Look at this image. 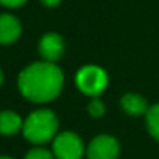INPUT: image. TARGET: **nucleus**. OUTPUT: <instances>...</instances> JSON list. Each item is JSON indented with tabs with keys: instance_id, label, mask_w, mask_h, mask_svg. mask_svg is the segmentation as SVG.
Wrapping results in <instances>:
<instances>
[{
	"instance_id": "nucleus-1",
	"label": "nucleus",
	"mask_w": 159,
	"mask_h": 159,
	"mask_svg": "<svg viewBox=\"0 0 159 159\" xmlns=\"http://www.w3.org/2000/svg\"><path fill=\"white\" fill-rule=\"evenodd\" d=\"M64 86L62 70L48 61H38L20 70L17 88L20 94L34 103H47L55 100Z\"/></svg>"
},
{
	"instance_id": "nucleus-2",
	"label": "nucleus",
	"mask_w": 159,
	"mask_h": 159,
	"mask_svg": "<svg viewBox=\"0 0 159 159\" xmlns=\"http://www.w3.org/2000/svg\"><path fill=\"white\" fill-rule=\"evenodd\" d=\"M58 128H59V122L53 111L38 109L24 120L22 133L28 142L41 145L55 139L58 134Z\"/></svg>"
},
{
	"instance_id": "nucleus-3",
	"label": "nucleus",
	"mask_w": 159,
	"mask_h": 159,
	"mask_svg": "<svg viewBox=\"0 0 159 159\" xmlns=\"http://www.w3.org/2000/svg\"><path fill=\"white\" fill-rule=\"evenodd\" d=\"M75 81L83 94L89 97H98L108 86V75L98 66H84L78 70Z\"/></svg>"
},
{
	"instance_id": "nucleus-4",
	"label": "nucleus",
	"mask_w": 159,
	"mask_h": 159,
	"mask_svg": "<svg viewBox=\"0 0 159 159\" xmlns=\"http://www.w3.org/2000/svg\"><path fill=\"white\" fill-rule=\"evenodd\" d=\"M52 153L56 159H83L84 143L81 137L72 131L58 133L53 139Z\"/></svg>"
},
{
	"instance_id": "nucleus-5",
	"label": "nucleus",
	"mask_w": 159,
	"mask_h": 159,
	"mask_svg": "<svg viewBox=\"0 0 159 159\" xmlns=\"http://www.w3.org/2000/svg\"><path fill=\"white\" fill-rule=\"evenodd\" d=\"M120 153L119 142L108 134L97 136L88 145V159H117Z\"/></svg>"
},
{
	"instance_id": "nucleus-6",
	"label": "nucleus",
	"mask_w": 159,
	"mask_h": 159,
	"mask_svg": "<svg viewBox=\"0 0 159 159\" xmlns=\"http://www.w3.org/2000/svg\"><path fill=\"white\" fill-rule=\"evenodd\" d=\"M38 50L44 61L56 62L64 53V39L58 33H45L39 39Z\"/></svg>"
},
{
	"instance_id": "nucleus-7",
	"label": "nucleus",
	"mask_w": 159,
	"mask_h": 159,
	"mask_svg": "<svg viewBox=\"0 0 159 159\" xmlns=\"http://www.w3.org/2000/svg\"><path fill=\"white\" fill-rule=\"evenodd\" d=\"M20 34H22V24L16 16L10 13L0 14V44L2 45L14 44L20 38Z\"/></svg>"
},
{
	"instance_id": "nucleus-8",
	"label": "nucleus",
	"mask_w": 159,
	"mask_h": 159,
	"mask_svg": "<svg viewBox=\"0 0 159 159\" xmlns=\"http://www.w3.org/2000/svg\"><path fill=\"white\" fill-rule=\"evenodd\" d=\"M24 120L22 117L10 109L0 111V134L2 136H14L22 131Z\"/></svg>"
},
{
	"instance_id": "nucleus-9",
	"label": "nucleus",
	"mask_w": 159,
	"mask_h": 159,
	"mask_svg": "<svg viewBox=\"0 0 159 159\" xmlns=\"http://www.w3.org/2000/svg\"><path fill=\"white\" fill-rule=\"evenodd\" d=\"M120 106L122 109L129 114V116H140V114H147L148 111V103L147 100L139 95V94H125L120 100Z\"/></svg>"
},
{
	"instance_id": "nucleus-10",
	"label": "nucleus",
	"mask_w": 159,
	"mask_h": 159,
	"mask_svg": "<svg viewBox=\"0 0 159 159\" xmlns=\"http://www.w3.org/2000/svg\"><path fill=\"white\" fill-rule=\"evenodd\" d=\"M145 117H147V128H148L150 134L156 140H159V103L150 106Z\"/></svg>"
},
{
	"instance_id": "nucleus-11",
	"label": "nucleus",
	"mask_w": 159,
	"mask_h": 159,
	"mask_svg": "<svg viewBox=\"0 0 159 159\" xmlns=\"http://www.w3.org/2000/svg\"><path fill=\"white\" fill-rule=\"evenodd\" d=\"M24 159H56V157L53 156L52 151H48V150H45V148L36 147V148H31V150L25 154Z\"/></svg>"
},
{
	"instance_id": "nucleus-12",
	"label": "nucleus",
	"mask_w": 159,
	"mask_h": 159,
	"mask_svg": "<svg viewBox=\"0 0 159 159\" xmlns=\"http://www.w3.org/2000/svg\"><path fill=\"white\" fill-rule=\"evenodd\" d=\"M105 109H106L105 103L102 100H98V98H92L89 102V105H88V111H89V114L92 117H102L105 114Z\"/></svg>"
},
{
	"instance_id": "nucleus-13",
	"label": "nucleus",
	"mask_w": 159,
	"mask_h": 159,
	"mask_svg": "<svg viewBox=\"0 0 159 159\" xmlns=\"http://www.w3.org/2000/svg\"><path fill=\"white\" fill-rule=\"evenodd\" d=\"M27 3V0H0V5H3L7 8H19Z\"/></svg>"
},
{
	"instance_id": "nucleus-14",
	"label": "nucleus",
	"mask_w": 159,
	"mask_h": 159,
	"mask_svg": "<svg viewBox=\"0 0 159 159\" xmlns=\"http://www.w3.org/2000/svg\"><path fill=\"white\" fill-rule=\"evenodd\" d=\"M41 3H42L44 7L53 8V7H56V5H59V3H61V0H41Z\"/></svg>"
},
{
	"instance_id": "nucleus-15",
	"label": "nucleus",
	"mask_w": 159,
	"mask_h": 159,
	"mask_svg": "<svg viewBox=\"0 0 159 159\" xmlns=\"http://www.w3.org/2000/svg\"><path fill=\"white\" fill-rule=\"evenodd\" d=\"M2 84H3V70L0 69V86H2Z\"/></svg>"
},
{
	"instance_id": "nucleus-16",
	"label": "nucleus",
	"mask_w": 159,
	"mask_h": 159,
	"mask_svg": "<svg viewBox=\"0 0 159 159\" xmlns=\"http://www.w3.org/2000/svg\"><path fill=\"white\" fill-rule=\"evenodd\" d=\"M0 159H14L11 156H7V154H0Z\"/></svg>"
}]
</instances>
